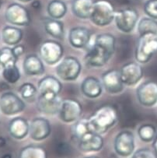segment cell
Listing matches in <instances>:
<instances>
[{"label": "cell", "mask_w": 157, "mask_h": 158, "mask_svg": "<svg viewBox=\"0 0 157 158\" xmlns=\"http://www.w3.org/2000/svg\"><path fill=\"white\" fill-rule=\"evenodd\" d=\"M114 37L110 34H98L93 44L87 51L84 60L92 67H101L105 65L113 56L115 50Z\"/></svg>", "instance_id": "obj_1"}, {"label": "cell", "mask_w": 157, "mask_h": 158, "mask_svg": "<svg viewBox=\"0 0 157 158\" xmlns=\"http://www.w3.org/2000/svg\"><path fill=\"white\" fill-rule=\"evenodd\" d=\"M117 111L113 106L104 105L95 111L88 119L90 131L98 134L105 133L116 123Z\"/></svg>", "instance_id": "obj_2"}, {"label": "cell", "mask_w": 157, "mask_h": 158, "mask_svg": "<svg viewBox=\"0 0 157 158\" xmlns=\"http://www.w3.org/2000/svg\"><path fill=\"white\" fill-rule=\"evenodd\" d=\"M157 53V33L140 35L136 44L134 56L139 63H146Z\"/></svg>", "instance_id": "obj_3"}, {"label": "cell", "mask_w": 157, "mask_h": 158, "mask_svg": "<svg viewBox=\"0 0 157 158\" xmlns=\"http://www.w3.org/2000/svg\"><path fill=\"white\" fill-rule=\"evenodd\" d=\"M114 9L106 0L94 2L89 19L97 26L104 27L110 24L114 19Z\"/></svg>", "instance_id": "obj_4"}, {"label": "cell", "mask_w": 157, "mask_h": 158, "mask_svg": "<svg viewBox=\"0 0 157 158\" xmlns=\"http://www.w3.org/2000/svg\"><path fill=\"white\" fill-rule=\"evenodd\" d=\"M81 64L76 58L66 57L56 67L58 77L65 81H72L78 78L81 72Z\"/></svg>", "instance_id": "obj_5"}, {"label": "cell", "mask_w": 157, "mask_h": 158, "mask_svg": "<svg viewBox=\"0 0 157 158\" xmlns=\"http://www.w3.org/2000/svg\"><path fill=\"white\" fill-rule=\"evenodd\" d=\"M25 108L23 100L13 92H6L0 96V110L6 115H14Z\"/></svg>", "instance_id": "obj_6"}, {"label": "cell", "mask_w": 157, "mask_h": 158, "mask_svg": "<svg viewBox=\"0 0 157 158\" xmlns=\"http://www.w3.org/2000/svg\"><path fill=\"white\" fill-rule=\"evenodd\" d=\"M134 137L130 131H122L115 137L114 147V150L119 156L127 157L134 153Z\"/></svg>", "instance_id": "obj_7"}, {"label": "cell", "mask_w": 157, "mask_h": 158, "mask_svg": "<svg viewBox=\"0 0 157 158\" xmlns=\"http://www.w3.org/2000/svg\"><path fill=\"white\" fill-rule=\"evenodd\" d=\"M138 19L137 11L133 9H125L115 13L114 19L117 27L121 31L130 33L133 31Z\"/></svg>", "instance_id": "obj_8"}, {"label": "cell", "mask_w": 157, "mask_h": 158, "mask_svg": "<svg viewBox=\"0 0 157 158\" xmlns=\"http://www.w3.org/2000/svg\"><path fill=\"white\" fill-rule=\"evenodd\" d=\"M82 111V105L79 101L75 99H66L62 101L58 114L62 122L70 123L80 118Z\"/></svg>", "instance_id": "obj_9"}, {"label": "cell", "mask_w": 157, "mask_h": 158, "mask_svg": "<svg viewBox=\"0 0 157 158\" xmlns=\"http://www.w3.org/2000/svg\"><path fill=\"white\" fill-rule=\"evenodd\" d=\"M40 55L44 62L54 65L60 61L63 55V47L55 41H46L40 47Z\"/></svg>", "instance_id": "obj_10"}, {"label": "cell", "mask_w": 157, "mask_h": 158, "mask_svg": "<svg viewBox=\"0 0 157 158\" xmlns=\"http://www.w3.org/2000/svg\"><path fill=\"white\" fill-rule=\"evenodd\" d=\"M138 101L145 107H152L157 103V83L149 80L142 83L136 90Z\"/></svg>", "instance_id": "obj_11"}, {"label": "cell", "mask_w": 157, "mask_h": 158, "mask_svg": "<svg viewBox=\"0 0 157 158\" xmlns=\"http://www.w3.org/2000/svg\"><path fill=\"white\" fill-rule=\"evenodd\" d=\"M62 100L58 94L46 93L39 94L37 101V109L45 114H55L60 109Z\"/></svg>", "instance_id": "obj_12"}, {"label": "cell", "mask_w": 157, "mask_h": 158, "mask_svg": "<svg viewBox=\"0 0 157 158\" xmlns=\"http://www.w3.org/2000/svg\"><path fill=\"white\" fill-rule=\"evenodd\" d=\"M5 17L7 22L17 26H27L31 22L27 10L16 3L12 4L6 9Z\"/></svg>", "instance_id": "obj_13"}, {"label": "cell", "mask_w": 157, "mask_h": 158, "mask_svg": "<svg viewBox=\"0 0 157 158\" xmlns=\"http://www.w3.org/2000/svg\"><path fill=\"white\" fill-rule=\"evenodd\" d=\"M120 73L124 84L133 86L143 78V70L139 64L131 62L125 64L122 67Z\"/></svg>", "instance_id": "obj_14"}, {"label": "cell", "mask_w": 157, "mask_h": 158, "mask_svg": "<svg viewBox=\"0 0 157 158\" xmlns=\"http://www.w3.org/2000/svg\"><path fill=\"white\" fill-rule=\"evenodd\" d=\"M79 148L83 152L99 151L104 146V139L101 134L89 131L79 139Z\"/></svg>", "instance_id": "obj_15"}, {"label": "cell", "mask_w": 157, "mask_h": 158, "mask_svg": "<svg viewBox=\"0 0 157 158\" xmlns=\"http://www.w3.org/2000/svg\"><path fill=\"white\" fill-rule=\"evenodd\" d=\"M102 82L106 90L111 94H119L124 90V83L119 70L110 69L104 73L102 76Z\"/></svg>", "instance_id": "obj_16"}, {"label": "cell", "mask_w": 157, "mask_h": 158, "mask_svg": "<svg viewBox=\"0 0 157 158\" xmlns=\"http://www.w3.org/2000/svg\"><path fill=\"white\" fill-rule=\"evenodd\" d=\"M51 126L48 120L44 118H35L31 121L29 127V134L36 141L43 140L49 136Z\"/></svg>", "instance_id": "obj_17"}, {"label": "cell", "mask_w": 157, "mask_h": 158, "mask_svg": "<svg viewBox=\"0 0 157 158\" xmlns=\"http://www.w3.org/2000/svg\"><path fill=\"white\" fill-rule=\"evenodd\" d=\"M90 31L86 27H76L72 28L68 34V40L72 46L76 48H84L90 41Z\"/></svg>", "instance_id": "obj_18"}, {"label": "cell", "mask_w": 157, "mask_h": 158, "mask_svg": "<svg viewBox=\"0 0 157 158\" xmlns=\"http://www.w3.org/2000/svg\"><path fill=\"white\" fill-rule=\"evenodd\" d=\"M30 125L27 121L21 117L14 118L9 124V132L13 138L21 139L29 133Z\"/></svg>", "instance_id": "obj_19"}, {"label": "cell", "mask_w": 157, "mask_h": 158, "mask_svg": "<svg viewBox=\"0 0 157 158\" xmlns=\"http://www.w3.org/2000/svg\"><path fill=\"white\" fill-rule=\"evenodd\" d=\"M24 73L28 76H40L44 72V66L41 59L35 55H29L23 64Z\"/></svg>", "instance_id": "obj_20"}, {"label": "cell", "mask_w": 157, "mask_h": 158, "mask_svg": "<svg viewBox=\"0 0 157 158\" xmlns=\"http://www.w3.org/2000/svg\"><path fill=\"white\" fill-rule=\"evenodd\" d=\"M81 90L83 94L87 98H98L102 93V85L95 77H86L83 80L81 84Z\"/></svg>", "instance_id": "obj_21"}, {"label": "cell", "mask_w": 157, "mask_h": 158, "mask_svg": "<svg viewBox=\"0 0 157 158\" xmlns=\"http://www.w3.org/2000/svg\"><path fill=\"white\" fill-rule=\"evenodd\" d=\"M62 90V83L55 77L48 76L41 79L38 83V91L40 94L52 93L59 94Z\"/></svg>", "instance_id": "obj_22"}, {"label": "cell", "mask_w": 157, "mask_h": 158, "mask_svg": "<svg viewBox=\"0 0 157 158\" xmlns=\"http://www.w3.org/2000/svg\"><path fill=\"white\" fill-rule=\"evenodd\" d=\"M93 3V0H73L72 10L79 18L88 19L90 17Z\"/></svg>", "instance_id": "obj_23"}, {"label": "cell", "mask_w": 157, "mask_h": 158, "mask_svg": "<svg viewBox=\"0 0 157 158\" xmlns=\"http://www.w3.org/2000/svg\"><path fill=\"white\" fill-rule=\"evenodd\" d=\"M2 38L4 43L8 45H16L23 38V32L17 27L6 26L2 30Z\"/></svg>", "instance_id": "obj_24"}, {"label": "cell", "mask_w": 157, "mask_h": 158, "mask_svg": "<svg viewBox=\"0 0 157 158\" xmlns=\"http://www.w3.org/2000/svg\"><path fill=\"white\" fill-rule=\"evenodd\" d=\"M44 28L46 32L55 38L62 39L64 37V27L62 22L55 19H47L44 20Z\"/></svg>", "instance_id": "obj_25"}, {"label": "cell", "mask_w": 157, "mask_h": 158, "mask_svg": "<svg viewBox=\"0 0 157 158\" xmlns=\"http://www.w3.org/2000/svg\"><path fill=\"white\" fill-rule=\"evenodd\" d=\"M48 13L52 19H60L63 17L67 12L65 3L61 0H52L48 5Z\"/></svg>", "instance_id": "obj_26"}, {"label": "cell", "mask_w": 157, "mask_h": 158, "mask_svg": "<svg viewBox=\"0 0 157 158\" xmlns=\"http://www.w3.org/2000/svg\"><path fill=\"white\" fill-rule=\"evenodd\" d=\"M19 158H48V155L43 147L30 145L23 147L20 150Z\"/></svg>", "instance_id": "obj_27"}, {"label": "cell", "mask_w": 157, "mask_h": 158, "mask_svg": "<svg viewBox=\"0 0 157 158\" xmlns=\"http://www.w3.org/2000/svg\"><path fill=\"white\" fill-rule=\"evenodd\" d=\"M17 59L13 53V48H3L0 50V66L2 68L16 65Z\"/></svg>", "instance_id": "obj_28"}, {"label": "cell", "mask_w": 157, "mask_h": 158, "mask_svg": "<svg viewBox=\"0 0 157 158\" xmlns=\"http://www.w3.org/2000/svg\"><path fill=\"white\" fill-rule=\"evenodd\" d=\"M138 134L143 142L149 143L155 139L156 136V129L151 124H143L138 128Z\"/></svg>", "instance_id": "obj_29"}, {"label": "cell", "mask_w": 157, "mask_h": 158, "mask_svg": "<svg viewBox=\"0 0 157 158\" xmlns=\"http://www.w3.org/2000/svg\"><path fill=\"white\" fill-rule=\"evenodd\" d=\"M138 31L140 35L148 33H157V22L150 17H144L139 21Z\"/></svg>", "instance_id": "obj_30"}, {"label": "cell", "mask_w": 157, "mask_h": 158, "mask_svg": "<svg viewBox=\"0 0 157 158\" xmlns=\"http://www.w3.org/2000/svg\"><path fill=\"white\" fill-rule=\"evenodd\" d=\"M19 91L21 95V98L29 102L34 101L37 93V90L34 86V85L30 83H26L22 85Z\"/></svg>", "instance_id": "obj_31"}, {"label": "cell", "mask_w": 157, "mask_h": 158, "mask_svg": "<svg viewBox=\"0 0 157 158\" xmlns=\"http://www.w3.org/2000/svg\"><path fill=\"white\" fill-rule=\"evenodd\" d=\"M2 77L8 83H15L20 78V72L16 65H10L3 68Z\"/></svg>", "instance_id": "obj_32"}, {"label": "cell", "mask_w": 157, "mask_h": 158, "mask_svg": "<svg viewBox=\"0 0 157 158\" xmlns=\"http://www.w3.org/2000/svg\"><path fill=\"white\" fill-rule=\"evenodd\" d=\"M72 131L73 135L79 139L85 133L90 131L89 128L88 119H81V120L77 121L73 125L72 128Z\"/></svg>", "instance_id": "obj_33"}, {"label": "cell", "mask_w": 157, "mask_h": 158, "mask_svg": "<svg viewBox=\"0 0 157 158\" xmlns=\"http://www.w3.org/2000/svg\"><path fill=\"white\" fill-rule=\"evenodd\" d=\"M144 10L150 18L157 20V0H148L144 6Z\"/></svg>", "instance_id": "obj_34"}, {"label": "cell", "mask_w": 157, "mask_h": 158, "mask_svg": "<svg viewBox=\"0 0 157 158\" xmlns=\"http://www.w3.org/2000/svg\"><path fill=\"white\" fill-rule=\"evenodd\" d=\"M131 158H155L152 150L148 148H142L134 152Z\"/></svg>", "instance_id": "obj_35"}, {"label": "cell", "mask_w": 157, "mask_h": 158, "mask_svg": "<svg viewBox=\"0 0 157 158\" xmlns=\"http://www.w3.org/2000/svg\"><path fill=\"white\" fill-rule=\"evenodd\" d=\"M13 52L15 56L18 58L19 56H22L23 54V52H24V47L23 45H21V44H16L13 48Z\"/></svg>", "instance_id": "obj_36"}, {"label": "cell", "mask_w": 157, "mask_h": 158, "mask_svg": "<svg viewBox=\"0 0 157 158\" xmlns=\"http://www.w3.org/2000/svg\"><path fill=\"white\" fill-rule=\"evenodd\" d=\"M153 147H154V150H155V156L157 157V135L155 138V141H154V143H153Z\"/></svg>", "instance_id": "obj_37"}, {"label": "cell", "mask_w": 157, "mask_h": 158, "mask_svg": "<svg viewBox=\"0 0 157 158\" xmlns=\"http://www.w3.org/2000/svg\"><path fill=\"white\" fill-rule=\"evenodd\" d=\"M5 139L2 137H0V147H3L5 145Z\"/></svg>", "instance_id": "obj_38"}, {"label": "cell", "mask_w": 157, "mask_h": 158, "mask_svg": "<svg viewBox=\"0 0 157 158\" xmlns=\"http://www.w3.org/2000/svg\"><path fill=\"white\" fill-rule=\"evenodd\" d=\"M1 158H12V156L10 154H5V155H3V156H2Z\"/></svg>", "instance_id": "obj_39"}, {"label": "cell", "mask_w": 157, "mask_h": 158, "mask_svg": "<svg viewBox=\"0 0 157 158\" xmlns=\"http://www.w3.org/2000/svg\"><path fill=\"white\" fill-rule=\"evenodd\" d=\"M19 1L23 2H29V1H31V0H19Z\"/></svg>", "instance_id": "obj_40"}, {"label": "cell", "mask_w": 157, "mask_h": 158, "mask_svg": "<svg viewBox=\"0 0 157 158\" xmlns=\"http://www.w3.org/2000/svg\"><path fill=\"white\" fill-rule=\"evenodd\" d=\"M83 158H100L98 156H87V157H83Z\"/></svg>", "instance_id": "obj_41"}, {"label": "cell", "mask_w": 157, "mask_h": 158, "mask_svg": "<svg viewBox=\"0 0 157 158\" xmlns=\"http://www.w3.org/2000/svg\"><path fill=\"white\" fill-rule=\"evenodd\" d=\"M0 6H1V2H0Z\"/></svg>", "instance_id": "obj_42"}]
</instances>
